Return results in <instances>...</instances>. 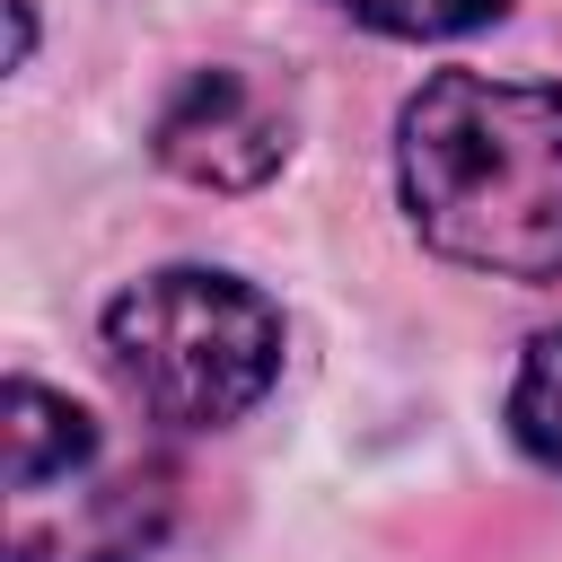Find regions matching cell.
<instances>
[{"label": "cell", "instance_id": "3", "mask_svg": "<svg viewBox=\"0 0 562 562\" xmlns=\"http://www.w3.org/2000/svg\"><path fill=\"white\" fill-rule=\"evenodd\" d=\"M176 518L167 457H97L53 492H9V562H149Z\"/></svg>", "mask_w": 562, "mask_h": 562}, {"label": "cell", "instance_id": "2", "mask_svg": "<svg viewBox=\"0 0 562 562\" xmlns=\"http://www.w3.org/2000/svg\"><path fill=\"white\" fill-rule=\"evenodd\" d=\"M281 307L220 272V263H167L114 290L105 307V360L123 395L167 430H228L246 422L281 378Z\"/></svg>", "mask_w": 562, "mask_h": 562}, {"label": "cell", "instance_id": "6", "mask_svg": "<svg viewBox=\"0 0 562 562\" xmlns=\"http://www.w3.org/2000/svg\"><path fill=\"white\" fill-rule=\"evenodd\" d=\"M509 439L562 474V325H544L527 351H518V378H509Z\"/></svg>", "mask_w": 562, "mask_h": 562}, {"label": "cell", "instance_id": "4", "mask_svg": "<svg viewBox=\"0 0 562 562\" xmlns=\"http://www.w3.org/2000/svg\"><path fill=\"white\" fill-rule=\"evenodd\" d=\"M149 158L184 184L246 193L290 167V105L246 70H184L149 123Z\"/></svg>", "mask_w": 562, "mask_h": 562}, {"label": "cell", "instance_id": "1", "mask_svg": "<svg viewBox=\"0 0 562 562\" xmlns=\"http://www.w3.org/2000/svg\"><path fill=\"white\" fill-rule=\"evenodd\" d=\"M395 193L430 255L492 281H562V88L430 70L395 114Z\"/></svg>", "mask_w": 562, "mask_h": 562}, {"label": "cell", "instance_id": "5", "mask_svg": "<svg viewBox=\"0 0 562 562\" xmlns=\"http://www.w3.org/2000/svg\"><path fill=\"white\" fill-rule=\"evenodd\" d=\"M0 439H9V492H53V483H70V474H88L105 457L97 413L70 404V395H53L44 378H9Z\"/></svg>", "mask_w": 562, "mask_h": 562}, {"label": "cell", "instance_id": "7", "mask_svg": "<svg viewBox=\"0 0 562 562\" xmlns=\"http://www.w3.org/2000/svg\"><path fill=\"white\" fill-rule=\"evenodd\" d=\"M351 26L369 35H404V44H439V35H465V26H492L509 0H334Z\"/></svg>", "mask_w": 562, "mask_h": 562}]
</instances>
